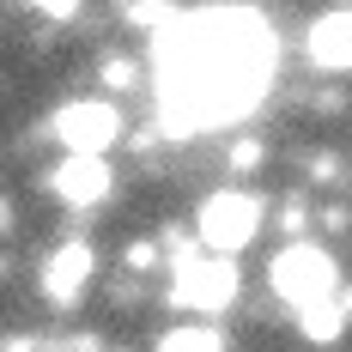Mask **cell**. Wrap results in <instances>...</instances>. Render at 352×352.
Returning a JSON list of instances; mask_svg holds the SVG:
<instances>
[{
    "instance_id": "cell-1",
    "label": "cell",
    "mask_w": 352,
    "mask_h": 352,
    "mask_svg": "<svg viewBox=\"0 0 352 352\" xmlns=\"http://www.w3.org/2000/svg\"><path fill=\"white\" fill-rule=\"evenodd\" d=\"M152 73H158V109L176 134L225 128L261 104L274 79V36L255 12H225V6L188 12L158 31Z\"/></svg>"
},
{
    "instance_id": "cell-2",
    "label": "cell",
    "mask_w": 352,
    "mask_h": 352,
    "mask_svg": "<svg viewBox=\"0 0 352 352\" xmlns=\"http://www.w3.org/2000/svg\"><path fill=\"white\" fill-rule=\"evenodd\" d=\"M274 292H280L292 310H310V304H322V298L340 292V267L328 261V249L292 243V249L274 255Z\"/></svg>"
},
{
    "instance_id": "cell-3",
    "label": "cell",
    "mask_w": 352,
    "mask_h": 352,
    "mask_svg": "<svg viewBox=\"0 0 352 352\" xmlns=\"http://www.w3.org/2000/svg\"><path fill=\"white\" fill-rule=\"evenodd\" d=\"M201 243L212 249V255H237V249L255 243V231H261V201L255 195H243V188H219V195H207V207H201Z\"/></svg>"
},
{
    "instance_id": "cell-4",
    "label": "cell",
    "mask_w": 352,
    "mask_h": 352,
    "mask_svg": "<svg viewBox=\"0 0 352 352\" xmlns=\"http://www.w3.org/2000/svg\"><path fill=\"white\" fill-rule=\"evenodd\" d=\"M170 298L182 304V310L219 316V310L237 298V267H231V255H219V261H188V255H182V274H176Z\"/></svg>"
},
{
    "instance_id": "cell-5",
    "label": "cell",
    "mask_w": 352,
    "mask_h": 352,
    "mask_svg": "<svg viewBox=\"0 0 352 352\" xmlns=\"http://www.w3.org/2000/svg\"><path fill=\"white\" fill-rule=\"evenodd\" d=\"M122 134V116L116 104H98V98H85V104H67L55 109V140L67 146V152H109Z\"/></svg>"
},
{
    "instance_id": "cell-6",
    "label": "cell",
    "mask_w": 352,
    "mask_h": 352,
    "mask_svg": "<svg viewBox=\"0 0 352 352\" xmlns=\"http://www.w3.org/2000/svg\"><path fill=\"white\" fill-rule=\"evenodd\" d=\"M49 182H55V195L67 207H98L109 195V164H104V152H67V164L49 176Z\"/></svg>"
},
{
    "instance_id": "cell-7",
    "label": "cell",
    "mask_w": 352,
    "mask_h": 352,
    "mask_svg": "<svg viewBox=\"0 0 352 352\" xmlns=\"http://www.w3.org/2000/svg\"><path fill=\"white\" fill-rule=\"evenodd\" d=\"M91 267H98V261H91L85 243H61L49 255V267H43V292H49L55 304H73V298L91 285Z\"/></svg>"
},
{
    "instance_id": "cell-8",
    "label": "cell",
    "mask_w": 352,
    "mask_h": 352,
    "mask_svg": "<svg viewBox=\"0 0 352 352\" xmlns=\"http://www.w3.org/2000/svg\"><path fill=\"white\" fill-rule=\"evenodd\" d=\"M310 61L328 73L352 67V12H328V19L310 25Z\"/></svg>"
},
{
    "instance_id": "cell-9",
    "label": "cell",
    "mask_w": 352,
    "mask_h": 352,
    "mask_svg": "<svg viewBox=\"0 0 352 352\" xmlns=\"http://www.w3.org/2000/svg\"><path fill=\"white\" fill-rule=\"evenodd\" d=\"M158 352H219V334L212 328H170L158 340Z\"/></svg>"
},
{
    "instance_id": "cell-10",
    "label": "cell",
    "mask_w": 352,
    "mask_h": 352,
    "mask_svg": "<svg viewBox=\"0 0 352 352\" xmlns=\"http://www.w3.org/2000/svg\"><path fill=\"white\" fill-rule=\"evenodd\" d=\"M31 6H36V12H49V19H67L79 0H31Z\"/></svg>"
}]
</instances>
